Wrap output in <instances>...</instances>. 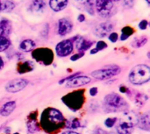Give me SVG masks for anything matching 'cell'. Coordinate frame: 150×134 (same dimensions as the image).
I'll list each match as a JSON object with an SVG mask.
<instances>
[{
	"label": "cell",
	"instance_id": "obj_5",
	"mask_svg": "<svg viewBox=\"0 0 150 134\" xmlns=\"http://www.w3.org/2000/svg\"><path fill=\"white\" fill-rule=\"evenodd\" d=\"M104 105L107 111H120L127 108V104L125 99L116 93H111L105 96Z\"/></svg>",
	"mask_w": 150,
	"mask_h": 134
},
{
	"label": "cell",
	"instance_id": "obj_37",
	"mask_svg": "<svg viewBox=\"0 0 150 134\" xmlns=\"http://www.w3.org/2000/svg\"><path fill=\"white\" fill-rule=\"evenodd\" d=\"M84 19H85V17H84L83 14H80V15L78 16V21L83 22V21H84Z\"/></svg>",
	"mask_w": 150,
	"mask_h": 134
},
{
	"label": "cell",
	"instance_id": "obj_32",
	"mask_svg": "<svg viewBox=\"0 0 150 134\" xmlns=\"http://www.w3.org/2000/svg\"><path fill=\"white\" fill-rule=\"evenodd\" d=\"M118 39H119V35H118L117 32H112V33L109 34V40L111 42L114 43V42H116L118 40Z\"/></svg>",
	"mask_w": 150,
	"mask_h": 134
},
{
	"label": "cell",
	"instance_id": "obj_7",
	"mask_svg": "<svg viewBox=\"0 0 150 134\" xmlns=\"http://www.w3.org/2000/svg\"><path fill=\"white\" fill-rule=\"evenodd\" d=\"M120 71L121 69L118 66H108L101 69L93 71L91 73V75L98 80H106L119 75Z\"/></svg>",
	"mask_w": 150,
	"mask_h": 134
},
{
	"label": "cell",
	"instance_id": "obj_6",
	"mask_svg": "<svg viewBox=\"0 0 150 134\" xmlns=\"http://www.w3.org/2000/svg\"><path fill=\"white\" fill-rule=\"evenodd\" d=\"M33 58L43 64V65H50L54 60V53L51 49L47 47H40L36 48L33 51Z\"/></svg>",
	"mask_w": 150,
	"mask_h": 134
},
{
	"label": "cell",
	"instance_id": "obj_22",
	"mask_svg": "<svg viewBox=\"0 0 150 134\" xmlns=\"http://www.w3.org/2000/svg\"><path fill=\"white\" fill-rule=\"evenodd\" d=\"M33 68H34V66H33V62L26 61H24L23 63L19 64L18 71L19 74H25V73H28V72L33 70Z\"/></svg>",
	"mask_w": 150,
	"mask_h": 134
},
{
	"label": "cell",
	"instance_id": "obj_30",
	"mask_svg": "<svg viewBox=\"0 0 150 134\" xmlns=\"http://www.w3.org/2000/svg\"><path fill=\"white\" fill-rule=\"evenodd\" d=\"M76 1H77L79 4L84 5L86 8L87 7L91 8L93 6V4H94V0H76Z\"/></svg>",
	"mask_w": 150,
	"mask_h": 134
},
{
	"label": "cell",
	"instance_id": "obj_27",
	"mask_svg": "<svg viewBox=\"0 0 150 134\" xmlns=\"http://www.w3.org/2000/svg\"><path fill=\"white\" fill-rule=\"evenodd\" d=\"M11 46V40L8 37L0 36V52L5 51Z\"/></svg>",
	"mask_w": 150,
	"mask_h": 134
},
{
	"label": "cell",
	"instance_id": "obj_13",
	"mask_svg": "<svg viewBox=\"0 0 150 134\" xmlns=\"http://www.w3.org/2000/svg\"><path fill=\"white\" fill-rule=\"evenodd\" d=\"M73 29V24L68 18H61L57 23V32L60 36L69 34Z\"/></svg>",
	"mask_w": 150,
	"mask_h": 134
},
{
	"label": "cell",
	"instance_id": "obj_1",
	"mask_svg": "<svg viewBox=\"0 0 150 134\" xmlns=\"http://www.w3.org/2000/svg\"><path fill=\"white\" fill-rule=\"evenodd\" d=\"M64 117L60 111L54 108L44 110L40 117V126L47 133H54L64 126Z\"/></svg>",
	"mask_w": 150,
	"mask_h": 134
},
{
	"label": "cell",
	"instance_id": "obj_16",
	"mask_svg": "<svg viewBox=\"0 0 150 134\" xmlns=\"http://www.w3.org/2000/svg\"><path fill=\"white\" fill-rule=\"evenodd\" d=\"M11 23L7 18H2L0 20V36L8 37L11 33Z\"/></svg>",
	"mask_w": 150,
	"mask_h": 134
},
{
	"label": "cell",
	"instance_id": "obj_42",
	"mask_svg": "<svg viewBox=\"0 0 150 134\" xmlns=\"http://www.w3.org/2000/svg\"><path fill=\"white\" fill-rule=\"evenodd\" d=\"M111 2H119V1H120V0H110Z\"/></svg>",
	"mask_w": 150,
	"mask_h": 134
},
{
	"label": "cell",
	"instance_id": "obj_14",
	"mask_svg": "<svg viewBox=\"0 0 150 134\" xmlns=\"http://www.w3.org/2000/svg\"><path fill=\"white\" fill-rule=\"evenodd\" d=\"M46 9V3L44 0H33L30 4L29 10L33 14H42Z\"/></svg>",
	"mask_w": 150,
	"mask_h": 134
},
{
	"label": "cell",
	"instance_id": "obj_3",
	"mask_svg": "<svg viewBox=\"0 0 150 134\" xmlns=\"http://www.w3.org/2000/svg\"><path fill=\"white\" fill-rule=\"evenodd\" d=\"M128 79L134 85H142L148 83L150 79V68L147 65H138L134 67L128 75Z\"/></svg>",
	"mask_w": 150,
	"mask_h": 134
},
{
	"label": "cell",
	"instance_id": "obj_17",
	"mask_svg": "<svg viewBox=\"0 0 150 134\" xmlns=\"http://www.w3.org/2000/svg\"><path fill=\"white\" fill-rule=\"evenodd\" d=\"M16 106H17V103L15 101L7 102L0 108V115L3 117H8L10 114L12 113V111L15 110Z\"/></svg>",
	"mask_w": 150,
	"mask_h": 134
},
{
	"label": "cell",
	"instance_id": "obj_33",
	"mask_svg": "<svg viewBox=\"0 0 150 134\" xmlns=\"http://www.w3.org/2000/svg\"><path fill=\"white\" fill-rule=\"evenodd\" d=\"M148 25H149L148 20L143 19V20H142V21L140 22V24H139V28H140L141 30H146L147 27H148Z\"/></svg>",
	"mask_w": 150,
	"mask_h": 134
},
{
	"label": "cell",
	"instance_id": "obj_35",
	"mask_svg": "<svg viewBox=\"0 0 150 134\" xmlns=\"http://www.w3.org/2000/svg\"><path fill=\"white\" fill-rule=\"evenodd\" d=\"M98 94V88H91V90H90V95L91 96V97H95L96 95Z\"/></svg>",
	"mask_w": 150,
	"mask_h": 134
},
{
	"label": "cell",
	"instance_id": "obj_23",
	"mask_svg": "<svg viewBox=\"0 0 150 134\" xmlns=\"http://www.w3.org/2000/svg\"><path fill=\"white\" fill-rule=\"evenodd\" d=\"M27 128H28V131L33 133L39 130V124L37 123L35 115H34V117H33V114H31V116L28 119V122H27Z\"/></svg>",
	"mask_w": 150,
	"mask_h": 134
},
{
	"label": "cell",
	"instance_id": "obj_9",
	"mask_svg": "<svg viewBox=\"0 0 150 134\" xmlns=\"http://www.w3.org/2000/svg\"><path fill=\"white\" fill-rule=\"evenodd\" d=\"M73 47L74 46L70 39H64L56 45L55 52L59 57H66L73 52Z\"/></svg>",
	"mask_w": 150,
	"mask_h": 134
},
{
	"label": "cell",
	"instance_id": "obj_43",
	"mask_svg": "<svg viewBox=\"0 0 150 134\" xmlns=\"http://www.w3.org/2000/svg\"><path fill=\"white\" fill-rule=\"evenodd\" d=\"M0 11H1V0H0Z\"/></svg>",
	"mask_w": 150,
	"mask_h": 134
},
{
	"label": "cell",
	"instance_id": "obj_20",
	"mask_svg": "<svg viewBox=\"0 0 150 134\" xmlns=\"http://www.w3.org/2000/svg\"><path fill=\"white\" fill-rule=\"evenodd\" d=\"M19 47L24 52H30L35 48V42L32 39H24L20 42Z\"/></svg>",
	"mask_w": 150,
	"mask_h": 134
},
{
	"label": "cell",
	"instance_id": "obj_39",
	"mask_svg": "<svg viewBox=\"0 0 150 134\" xmlns=\"http://www.w3.org/2000/svg\"><path fill=\"white\" fill-rule=\"evenodd\" d=\"M4 60L2 59V57L0 56V70L4 68Z\"/></svg>",
	"mask_w": 150,
	"mask_h": 134
},
{
	"label": "cell",
	"instance_id": "obj_40",
	"mask_svg": "<svg viewBox=\"0 0 150 134\" xmlns=\"http://www.w3.org/2000/svg\"><path fill=\"white\" fill-rule=\"evenodd\" d=\"M62 134H79V133H76V132H73V131H68V132L63 133Z\"/></svg>",
	"mask_w": 150,
	"mask_h": 134
},
{
	"label": "cell",
	"instance_id": "obj_44",
	"mask_svg": "<svg viewBox=\"0 0 150 134\" xmlns=\"http://www.w3.org/2000/svg\"><path fill=\"white\" fill-rule=\"evenodd\" d=\"M146 1H147V3H148V4H149V0H146Z\"/></svg>",
	"mask_w": 150,
	"mask_h": 134
},
{
	"label": "cell",
	"instance_id": "obj_15",
	"mask_svg": "<svg viewBox=\"0 0 150 134\" xmlns=\"http://www.w3.org/2000/svg\"><path fill=\"white\" fill-rule=\"evenodd\" d=\"M93 44H94L93 41H91L90 39H86L83 37H80L79 39H77L76 40V47L80 52H84V51L90 49Z\"/></svg>",
	"mask_w": 150,
	"mask_h": 134
},
{
	"label": "cell",
	"instance_id": "obj_29",
	"mask_svg": "<svg viewBox=\"0 0 150 134\" xmlns=\"http://www.w3.org/2000/svg\"><path fill=\"white\" fill-rule=\"evenodd\" d=\"M116 122H117V118H108L107 119H105V125L108 128H112L116 125Z\"/></svg>",
	"mask_w": 150,
	"mask_h": 134
},
{
	"label": "cell",
	"instance_id": "obj_46",
	"mask_svg": "<svg viewBox=\"0 0 150 134\" xmlns=\"http://www.w3.org/2000/svg\"><path fill=\"white\" fill-rule=\"evenodd\" d=\"M13 134H19V133H13Z\"/></svg>",
	"mask_w": 150,
	"mask_h": 134
},
{
	"label": "cell",
	"instance_id": "obj_19",
	"mask_svg": "<svg viewBox=\"0 0 150 134\" xmlns=\"http://www.w3.org/2000/svg\"><path fill=\"white\" fill-rule=\"evenodd\" d=\"M142 130H144L146 132H149L150 130V118L149 114H144L142 116L141 118H139L138 125H137Z\"/></svg>",
	"mask_w": 150,
	"mask_h": 134
},
{
	"label": "cell",
	"instance_id": "obj_24",
	"mask_svg": "<svg viewBox=\"0 0 150 134\" xmlns=\"http://www.w3.org/2000/svg\"><path fill=\"white\" fill-rule=\"evenodd\" d=\"M147 42H148V37L141 36V37H138L134 39V41L132 42V47L134 48H140V47H143Z\"/></svg>",
	"mask_w": 150,
	"mask_h": 134
},
{
	"label": "cell",
	"instance_id": "obj_28",
	"mask_svg": "<svg viewBox=\"0 0 150 134\" xmlns=\"http://www.w3.org/2000/svg\"><path fill=\"white\" fill-rule=\"evenodd\" d=\"M147 101H148V96L147 95L142 94V93L136 94V96H135V103L138 105L142 106L147 103Z\"/></svg>",
	"mask_w": 150,
	"mask_h": 134
},
{
	"label": "cell",
	"instance_id": "obj_10",
	"mask_svg": "<svg viewBox=\"0 0 150 134\" xmlns=\"http://www.w3.org/2000/svg\"><path fill=\"white\" fill-rule=\"evenodd\" d=\"M28 84V81L23 78H18L10 81L6 85H5V90L7 92L10 93H16L18 91H21L24 90L26 85Z\"/></svg>",
	"mask_w": 150,
	"mask_h": 134
},
{
	"label": "cell",
	"instance_id": "obj_31",
	"mask_svg": "<svg viewBox=\"0 0 150 134\" xmlns=\"http://www.w3.org/2000/svg\"><path fill=\"white\" fill-rule=\"evenodd\" d=\"M107 47V44L105 42V41H103V40H100V41H98L97 44H96V49L98 50V51H100V50H104V49H105Z\"/></svg>",
	"mask_w": 150,
	"mask_h": 134
},
{
	"label": "cell",
	"instance_id": "obj_4",
	"mask_svg": "<svg viewBox=\"0 0 150 134\" xmlns=\"http://www.w3.org/2000/svg\"><path fill=\"white\" fill-rule=\"evenodd\" d=\"M62 100L72 111H76L80 110L84 104V91L82 90L70 92L64 96Z\"/></svg>",
	"mask_w": 150,
	"mask_h": 134
},
{
	"label": "cell",
	"instance_id": "obj_38",
	"mask_svg": "<svg viewBox=\"0 0 150 134\" xmlns=\"http://www.w3.org/2000/svg\"><path fill=\"white\" fill-rule=\"evenodd\" d=\"M120 89V91H121V92H123V93H128V90H127L128 89H127L126 87H124V86H121Z\"/></svg>",
	"mask_w": 150,
	"mask_h": 134
},
{
	"label": "cell",
	"instance_id": "obj_41",
	"mask_svg": "<svg viewBox=\"0 0 150 134\" xmlns=\"http://www.w3.org/2000/svg\"><path fill=\"white\" fill-rule=\"evenodd\" d=\"M96 53H98V50L94 47V48L91 51V54H96Z\"/></svg>",
	"mask_w": 150,
	"mask_h": 134
},
{
	"label": "cell",
	"instance_id": "obj_18",
	"mask_svg": "<svg viewBox=\"0 0 150 134\" xmlns=\"http://www.w3.org/2000/svg\"><path fill=\"white\" fill-rule=\"evenodd\" d=\"M68 3L69 0H49V6L54 11H60L67 7Z\"/></svg>",
	"mask_w": 150,
	"mask_h": 134
},
{
	"label": "cell",
	"instance_id": "obj_11",
	"mask_svg": "<svg viewBox=\"0 0 150 134\" xmlns=\"http://www.w3.org/2000/svg\"><path fill=\"white\" fill-rule=\"evenodd\" d=\"M113 29V25L111 22H103L96 25L94 28L93 33L98 38H105Z\"/></svg>",
	"mask_w": 150,
	"mask_h": 134
},
{
	"label": "cell",
	"instance_id": "obj_36",
	"mask_svg": "<svg viewBox=\"0 0 150 134\" xmlns=\"http://www.w3.org/2000/svg\"><path fill=\"white\" fill-rule=\"evenodd\" d=\"M133 3H134V0H124V4L127 7H131L133 5Z\"/></svg>",
	"mask_w": 150,
	"mask_h": 134
},
{
	"label": "cell",
	"instance_id": "obj_2",
	"mask_svg": "<svg viewBox=\"0 0 150 134\" xmlns=\"http://www.w3.org/2000/svg\"><path fill=\"white\" fill-rule=\"evenodd\" d=\"M138 121L139 118L134 111H125L116 126L117 133L119 134H132L134 127L138 125Z\"/></svg>",
	"mask_w": 150,
	"mask_h": 134
},
{
	"label": "cell",
	"instance_id": "obj_34",
	"mask_svg": "<svg viewBox=\"0 0 150 134\" xmlns=\"http://www.w3.org/2000/svg\"><path fill=\"white\" fill-rule=\"evenodd\" d=\"M83 56V53H81V54H73V55L71 56L70 60L73 61H76L79 60L80 58H82Z\"/></svg>",
	"mask_w": 150,
	"mask_h": 134
},
{
	"label": "cell",
	"instance_id": "obj_25",
	"mask_svg": "<svg viewBox=\"0 0 150 134\" xmlns=\"http://www.w3.org/2000/svg\"><path fill=\"white\" fill-rule=\"evenodd\" d=\"M134 30L131 27V26H125L124 28H122L121 30V36H120V39L122 41H125L127 39H128L133 33H134Z\"/></svg>",
	"mask_w": 150,
	"mask_h": 134
},
{
	"label": "cell",
	"instance_id": "obj_12",
	"mask_svg": "<svg viewBox=\"0 0 150 134\" xmlns=\"http://www.w3.org/2000/svg\"><path fill=\"white\" fill-rule=\"evenodd\" d=\"M91 83V78L85 75H76L68 81H66L67 88H76L86 85Z\"/></svg>",
	"mask_w": 150,
	"mask_h": 134
},
{
	"label": "cell",
	"instance_id": "obj_21",
	"mask_svg": "<svg viewBox=\"0 0 150 134\" xmlns=\"http://www.w3.org/2000/svg\"><path fill=\"white\" fill-rule=\"evenodd\" d=\"M64 126L68 129H70V130L78 129L81 126V122L78 118H69L64 122Z\"/></svg>",
	"mask_w": 150,
	"mask_h": 134
},
{
	"label": "cell",
	"instance_id": "obj_45",
	"mask_svg": "<svg viewBox=\"0 0 150 134\" xmlns=\"http://www.w3.org/2000/svg\"><path fill=\"white\" fill-rule=\"evenodd\" d=\"M98 134H104V133H98Z\"/></svg>",
	"mask_w": 150,
	"mask_h": 134
},
{
	"label": "cell",
	"instance_id": "obj_26",
	"mask_svg": "<svg viewBox=\"0 0 150 134\" xmlns=\"http://www.w3.org/2000/svg\"><path fill=\"white\" fill-rule=\"evenodd\" d=\"M14 7V4L11 0H1V11H11Z\"/></svg>",
	"mask_w": 150,
	"mask_h": 134
},
{
	"label": "cell",
	"instance_id": "obj_8",
	"mask_svg": "<svg viewBox=\"0 0 150 134\" xmlns=\"http://www.w3.org/2000/svg\"><path fill=\"white\" fill-rule=\"evenodd\" d=\"M95 4L97 11L100 16L107 18L112 15L113 3L110 0H95Z\"/></svg>",
	"mask_w": 150,
	"mask_h": 134
}]
</instances>
